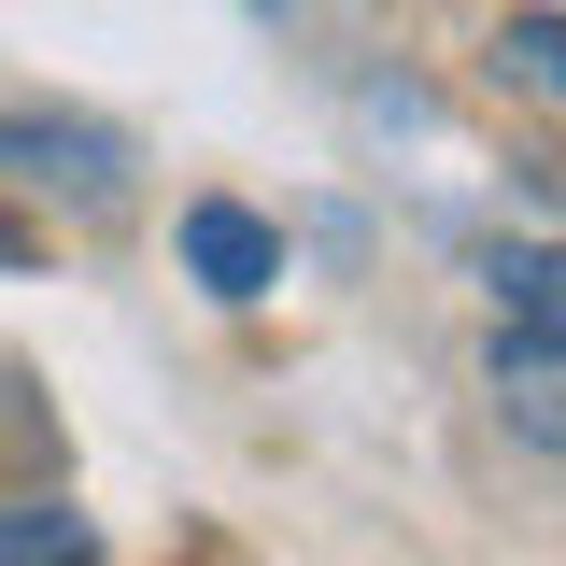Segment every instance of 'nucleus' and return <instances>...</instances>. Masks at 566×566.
<instances>
[{
    "label": "nucleus",
    "instance_id": "nucleus-1",
    "mask_svg": "<svg viewBox=\"0 0 566 566\" xmlns=\"http://www.w3.org/2000/svg\"><path fill=\"white\" fill-rule=\"evenodd\" d=\"M128 128H99V114H57V99H0V185H29V199L57 212H128Z\"/></svg>",
    "mask_w": 566,
    "mask_h": 566
},
{
    "label": "nucleus",
    "instance_id": "nucleus-2",
    "mask_svg": "<svg viewBox=\"0 0 566 566\" xmlns=\"http://www.w3.org/2000/svg\"><path fill=\"white\" fill-rule=\"evenodd\" d=\"M185 270H199L212 297H270L283 283V227L255 199H185Z\"/></svg>",
    "mask_w": 566,
    "mask_h": 566
},
{
    "label": "nucleus",
    "instance_id": "nucleus-3",
    "mask_svg": "<svg viewBox=\"0 0 566 566\" xmlns=\"http://www.w3.org/2000/svg\"><path fill=\"white\" fill-rule=\"evenodd\" d=\"M495 340L510 354H566V241H510L495 255Z\"/></svg>",
    "mask_w": 566,
    "mask_h": 566
},
{
    "label": "nucleus",
    "instance_id": "nucleus-4",
    "mask_svg": "<svg viewBox=\"0 0 566 566\" xmlns=\"http://www.w3.org/2000/svg\"><path fill=\"white\" fill-rule=\"evenodd\" d=\"M495 411H510L524 453H566V354H510L495 340Z\"/></svg>",
    "mask_w": 566,
    "mask_h": 566
},
{
    "label": "nucleus",
    "instance_id": "nucleus-5",
    "mask_svg": "<svg viewBox=\"0 0 566 566\" xmlns=\"http://www.w3.org/2000/svg\"><path fill=\"white\" fill-rule=\"evenodd\" d=\"M0 566H99V524L57 495H0Z\"/></svg>",
    "mask_w": 566,
    "mask_h": 566
},
{
    "label": "nucleus",
    "instance_id": "nucleus-6",
    "mask_svg": "<svg viewBox=\"0 0 566 566\" xmlns=\"http://www.w3.org/2000/svg\"><path fill=\"white\" fill-rule=\"evenodd\" d=\"M482 57L510 71L524 99H553V114H566V14H510V29H495V43H482Z\"/></svg>",
    "mask_w": 566,
    "mask_h": 566
},
{
    "label": "nucleus",
    "instance_id": "nucleus-7",
    "mask_svg": "<svg viewBox=\"0 0 566 566\" xmlns=\"http://www.w3.org/2000/svg\"><path fill=\"white\" fill-rule=\"evenodd\" d=\"M0 270H29V227H14V212H0Z\"/></svg>",
    "mask_w": 566,
    "mask_h": 566
},
{
    "label": "nucleus",
    "instance_id": "nucleus-8",
    "mask_svg": "<svg viewBox=\"0 0 566 566\" xmlns=\"http://www.w3.org/2000/svg\"><path fill=\"white\" fill-rule=\"evenodd\" d=\"M241 14H297V0H241Z\"/></svg>",
    "mask_w": 566,
    "mask_h": 566
}]
</instances>
